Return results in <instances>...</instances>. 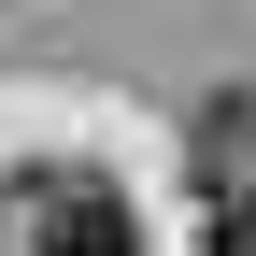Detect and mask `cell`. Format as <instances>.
<instances>
[{"mask_svg":"<svg viewBox=\"0 0 256 256\" xmlns=\"http://www.w3.org/2000/svg\"><path fill=\"white\" fill-rule=\"evenodd\" d=\"M0 256H142V200L100 156H14L0 171Z\"/></svg>","mask_w":256,"mask_h":256,"instance_id":"6da1fadb","label":"cell"},{"mask_svg":"<svg viewBox=\"0 0 256 256\" xmlns=\"http://www.w3.org/2000/svg\"><path fill=\"white\" fill-rule=\"evenodd\" d=\"M185 171H200V200H242V185H256V86H214V100H200Z\"/></svg>","mask_w":256,"mask_h":256,"instance_id":"7a4b0ae2","label":"cell"},{"mask_svg":"<svg viewBox=\"0 0 256 256\" xmlns=\"http://www.w3.org/2000/svg\"><path fill=\"white\" fill-rule=\"evenodd\" d=\"M200 256H256V185L242 200H200Z\"/></svg>","mask_w":256,"mask_h":256,"instance_id":"3957f363","label":"cell"}]
</instances>
